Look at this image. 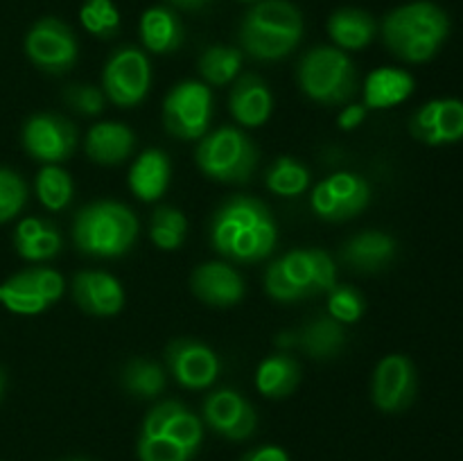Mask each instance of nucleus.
Returning a JSON list of instances; mask_svg holds the SVG:
<instances>
[{"instance_id": "33", "label": "nucleus", "mask_w": 463, "mask_h": 461, "mask_svg": "<svg viewBox=\"0 0 463 461\" xmlns=\"http://www.w3.org/2000/svg\"><path fill=\"white\" fill-rule=\"evenodd\" d=\"M188 233V220L179 208L158 206L149 220V238L161 251H176Z\"/></svg>"}, {"instance_id": "3", "label": "nucleus", "mask_w": 463, "mask_h": 461, "mask_svg": "<svg viewBox=\"0 0 463 461\" xmlns=\"http://www.w3.org/2000/svg\"><path fill=\"white\" fill-rule=\"evenodd\" d=\"M303 36V16L288 0H260L240 23V45L258 61L288 57Z\"/></svg>"}, {"instance_id": "44", "label": "nucleus", "mask_w": 463, "mask_h": 461, "mask_svg": "<svg viewBox=\"0 0 463 461\" xmlns=\"http://www.w3.org/2000/svg\"><path fill=\"white\" fill-rule=\"evenodd\" d=\"M242 3H260V0H242Z\"/></svg>"}, {"instance_id": "28", "label": "nucleus", "mask_w": 463, "mask_h": 461, "mask_svg": "<svg viewBox=\"0 0 463 461\" xmlns=\"http://www.w3.org/2000/svg\"><path fill=\"white\" fill-rule=\"evenodd\" d=\"M328 34L339 50H362L378 34V23L369 12L355 7L337 9L328 21Z\"/></svg>"}, {"instance_id": "39", "label": "nucleus", "mask_w": 463, "mask_h": 461, "mask_svg": "<svg viewBox=\"0 0 463 461\" xmlns=\"http://www.w3.org/2000/svg\"><path fill=\"white\" fill-rule=\"evenodd\" d=\"M63 102L77 111L80 116L95 118L104 111L107 107V95H104L102 89L93 84H71L63 89L61 93Z\"/></svg>"}, {"instance_id": "40", "label": "nucleus", "mask_w": 463, "mask_h": 461, "mask_svg": "<svg viewBox=\"0 0 463 461\" xmlns=\"http://www.w3.org/2000/svg\"><path fill=\"white\" fill-rule=\"evenodd\" d=\"M364 118H366L364 104H346V107L342 108V113H339L337 125H339V129L353 131V129H357L362 122H364Z\"/></svg>"}, {"instance_id": "24", "label": "nucleus", "mask_w": 463, "mask_h": 461, "mask_svg": "<svg viewBox=\"0 0 463 461\" xmlns=\"http://www.w3.org/2000/svg\"><path fill=\"white\" fill-rule=\"evenodd\" d=\"M172 163L163 149H145L129 170V190L140 202H156L170 185Z\"/></svg>"}, {"instance_id": "25", "label": "nucleus", "mask_w": 463, "mask_h": 461, "mask_svg": "<svg viewBox=\"0 0 463 461\" xmlns=\"http://www.w3.org/2000/svg\"><path fill=\"white\" fill-rule=\"evenodd\" d=\"M362 93L366 108L398 107L414 93V77L402 68H378L366 77Z\"/></svg>"}, {"instance_id": "26", "label": "nucleus", "mask_w": 463, "mask_h": 461, "mask_svg": "<svg viewBox=\"0 0 463 461\" xmlns=\"http://www.w3.org/2000/svg\"><path fill=\"white\" fill-rule=\"evenodd\" d=\"M14 247L18 256L30 262H43L57 256L63 249V235L50 221L27 217L14 230Z\"/></svg>"}, {"instance_id": "31", "label": "nucleus", "mask_w": 463, "mask_h": 461, "mask_svg": "<svg viewBox=\"0 0 463 461\" xmlns=\"http://www.w3.org/2000/svg\"><path fill=\"white\" fill-rule=\"evenodd\" d=\"M120 382L127 391L140 400H152L165 389V373L161 366L145 357H134L122 366Z\"/></svg>"}, {"instance_id": "41", "label": "nucleus", "mask_w": 463, "mask_h": 461, "mask_svg": "<svg viewBox=\"0 0 463 461\" xmlns=\"http://www.w3.org/2000/svg\"><path fill=\"white\" fill-rule=\"evenodd\" d=\"M242 461H289L288 452L279 446H260L244 455Z\"/></svg>"}, {"instance_id": "12", "label": "nucleus", "mask_w": 463, "mask_h": 461, "mask_svg": "<svg viewBox=\"0 0 463 461\" xmlns=\"http://www.w3.org/2000/svg\"><path fill=\"white\" fill-rule=\"evenodd\" d=\"M371 202V188L353 172H337L321 181L310 194V208L326 221H346L360 215Z\"/></svg>"}, {"instance_id": "18", "label": "nucleus", "mask_w": 463, "mask_h": 461, "mask_svg": "<svg viewBox=\"0 0 463 461\" xmlns=\"http://www.w3.org/2000/svg\"><path fill=\"white\" fill-rule=\"evenodd\" d=\"M190 289L202 303L213 307H233L247 294L240 271L229 262L211 260L199 265L190 276Z\"/></svg>"}, {"instance_id": "20", "label": "nucleus", "mask_w": 463, "mask_h": 461, "mask_svg": "<svg viewBox=\"0 0 463 461\" xmlns=\"http://www.w3.org/2000/svg\"><path fill=\"white\" fill-rule=\"evenodd\" d=\"M276 343L285 348H298L312 360H333L346 346V330L344 324L330 315H321L303 328L283 333Z\"/></svg>"}, {"instance_id": "5", "label": "nucleus", "mask_w": 463, "mask_h": 461, "mask_svg": "<svg viewBox=\"0 0 463 461\" xmlns=\"http://www.w3.org/2000/svg\"><path fill=\"white\" fill-rule=\"evenodd\" d=\"M337 283V265L324 249H294L265 271V292L274 301L294 303L326 292Z\"/></svg>"}, {"instance_id": "37", "label": "nucleus", "mask_w": 463, "mask_h": 461, "mask_svg": "<svg viewBox=\"0 0 463 461\" xmlns=\"http://www.w3.org/2000/svg\"><path fill=\"white\" fill-rule=\"evenodd\" d=\"M193 452L181 447L165 434H140L138 459L140 461H190Z\"/></svg>"}, {"instance_id": "1", "label": "nucleus", "mask_w": 463, "mask_h": 461, "mask_svg": "<svg viewBox=\"0 0 463 461\" xmlns=\"http://www.w3.org/2000/svg\"><path fill=\"white\" fill-rule=\"evenodd\" d=\"M211 244L231 262H260L276 249L279 226L269 208L256 197L226 199L211 217Z\"/></svg>"}, {"instance_id": "17", "label": "nucleus", "mask_w": 463, "mask_h": 461, "mask_svg": "<svg viewBox=\"0 0 463 461\" xmlns=\"http://www.w3.org/2000/svg\"><path fill=\"white\" fill-rule=\"evenodd\" d=\"M410 131L425 145H452L463 140V102L457 98H439L425 102L411 116Z\"/></svg>"}, {"instance_id": "30", "label": "nucleus", "mask_w": 463, "mask_h": 461, "mask_svg": "<svg viewBox=\"0 0 463 461\" xmlns=\"http://www.w3.org/2000/svg\"><path fill=\"white\" fill-rule=\"evenodd\" d=\"M244 52L233 45H211L199 57V75L208 86H226L242 71Z\"/></svg>"}, {"instance_id": "23", "label": "nucleus", "mask_w": 463, "mask_h": 461, "mask_svg": "<svg viewBox=\"0 0 463 461\" xmlns=\"http://www.w3.org/2000/svg\"><path fill=\"white\" fill-rule=\"evenodd\" d=\"M396 258V240L383 230H364L342 247V260L360 274L383 271Z\"/></svg>"}, {"instance_id": "9", "label": "nucleus", "mask_w": 463, "mask_h": 461, "mask_svg": "<svg viewBox=\"0 0 463 461\" xmlns=\"http://www.w3.org/2000/svg\"><path fill=\"white\" fill-rule=\"evenodd\" d=\"M152 86V66L147 54L136 45L118 48L102 71V90L116 107H138Z\"/></svg>"}, {"instance_id": "27", "label": "nucleus", "mask_w": 463, "mask_h": 461, "mask_svg": "<svg viewBox=\"0 0 463 461\" xmlns=\"http://www.w3.org/2000/svg\"><path fill=\"white\" fill-rule=\"evenodd\" d=\"M140 41L154 54L176 52L184 43V27L167 7H152L140 18Z\"/></svg>"}, {"instance_id": "10", "label": "nucleus", "mask_w": 463, "mask_h": 461, "mask_svg": "<svg viewBox=\"0 0 463 461\" xmlns=\"http://www.w3.org/2000/svg\"><path fill=\"white\" fill-rule=\"evenodd\" d=\"M66 292V280L50 267H30L0 283V303L16 315H39Z\"/></svg>"}, {"instance_id": "35", "label": "nucleus", "mask_w": 463, "mask_h": 461, "mask_svg": "<svg viewBox=\"0 0 463 461\" xmlns=\"http://www.w3.org/2000/svg\"><path fill=\"white\" fill-rule=\"evenodd\" d=\"M81 25L98 39H111L120 30V14L111 0H86L80 12Z\"/></svg>"}, {"instance_id": "21", "label": "nucleus", "mask_w": 463, "mask_h": 461, "mask_svg": "<svg viewBox=\"0 0 463 461\" xmlns=\"http://www.w3.org/2000/svg\"><path fill=\"white\" fill-rule=\"evenodd\" d=\"M271 108H274V98L262 77L247 72L235 80L229 95V111L235 122L249 127V129H256L269 120Z\"/></svg>"}, {"instance_id": "29", "label": "nucleus", "mask_w": 463, "mask_h": 461, "mask_svg": "<svg viewBox=\"0 0 463 461\" xmlns=\"http://www.w3.org/2000/svg\"><path fill=\"white\" fill-rule=\"evenodd\" d=\"M301 382V366L285 353L265 357L256 371V387L267 398H288Z\"/></svg>"}, {"instance_id": "7", "label": "nucleus", "mask_w": 463, "mask_h": 461, "mask_svg": "<svg viewBox=\"0 0 463 461\" xmlns=\"http://www.w3.org/2000/svg\"><path fill=\"white\" fill-rule=\"evenodd\" d=\"M199 170L220 183H247L258 165V147L238 127L208 131L194 154Z\"/></svg>"}, {"instance_id": "15", "label": "nucleus", "mask_w": 463, "mask_h": 461, "mask_svg": "<svg viewBox=\"0 0 463 461\" xmlns=\"http://www.w3.org/2000/svg\"><path fill=\"white\" fill-rule=\"evenodd\" d=\"M165 362L176 382L185 389H208L222 371L217 353L199 339H172L165 348Z\"/></svg>"}, {"instance_id": "11", "label": "nucleus", "mask_w": 463, "mask_h": 461, "mask_svg": "<svg viewBox=\"0 0 463 461\" xmlns=\"http://www.w3.org/2000/svg\"><path fill=\"white\" fill-rule=\"evenodd\" d=\"M25 54L36 68L52 75L71 71L80 54L75 34L59 18H41L25 36Z\"/></svg>"}, {"instance_id": "34", "label": "nucleus", "mask_w": 463, "mask_h": 461, "mask_svg": "<svg viewBox=\"0 0 463 461\" xmlns=\"http://www.w3.org/2000/svg\"><path fill=\"white\" fill-rule=\"evenodd\" d=\"M34 190L39 202L43 203L48 211L59 212L71 203L72 179L61 165H45L43 170L36 174Z\"/></svg>"}, {"instance_id": "6", "label": "nucleus", "mask_w": 463, "mask_h": 461, "mask_svg": "<svg viewBox=\"0 0 463 461\" xmlns=\"http://www.w3.org/2000/svg\"><path fill=\"white\" fill-rule=\"evenodd\" d=\"M297 81L312 102L324 107L351 102L360 89L355 63L337 45H317L307 50L298 61Z\"/></svg>"}, {"instance_id": "13", "label": "nucleus", "mask_w": 463, "mask_h": 461, "mask_svg": "<svg viewBox=\"0 0 463 461\" xmlns=\"http://www.w3.org/2000/svg\"><path fill=\"white\" fill-rule=\"evenodd\" d=\"M23 147L36 161L59 165L75 152L77 129L57 113H36L23 127Z\"/></svg>"}, {"instance_id": "22", "label": "nucleus", "mask_w": 463, "mask_h": 461, "mask_svg": "<svg viewBox=\"0 0 463 461\" xmlns=\"http://www.w3.org/2000/svg\"><path fill=\"white\" fill-rule=\"evenodd\" d=\"M84 149L98 165H120L134 154L136 136L122 122H98L86 134Z\"/></svg>"}, {"instance_id": "4", "label": "nucleus", "mask_w": 463, "mask_h": 461, "mask_svg": "<svg viewBox=\"0 0 463 461\" xmlns=\"http://www.w3.org/2000/svg\"><path fill=\"white\" fill-rule=\"evenodd\" d=\"M138 238V217L120 202H93L81 208L72 224V242L93 258H120Z\"/></svg>"}, {"instance_id": "42", "label": "nucleus", "mask_w": 463, "mask_h": 461, "mask_svg": "<svg viewBox=\"0 0 463 461\" xmlns=\"http://www.w3.org/2000/svg\"><path fill=\"white\" fill-rule=\"evenodd\" d=\"M167 3L175 5V7H179V9H202V7H206L211 0H167Z\"/></svg>"}, {"instance_id": "14", "label": "nucleus", "mask_w": 463, "mask_h": 461, "mask_svg": "<svg viewBox=\"0 0 463 461\" xmlns=\"http://www.w3.org/2000/svg\"><path fill=\"white\" fill-rule=\"evenodd\" d=\"M416 398V366L401 353L384 355L371 380V400L384 414H401Z\"/></svg>"}, {"instance_id": "16", "label": "nucleus", "mask_w": 463, "mask_h": 461, "mask_svg": "<svg viewBox=\"0 0 463 461\" xmlns=\"http://www.w3.org/2000/svg\"><path fill=\"white\" fill-rule=\"evenodd\" d=\"M203 419L220 437L244 441L256 432L258 414L251 402L235 389H217L203 400Z\"/></svg>"}, {"instance_id": "19", "label": "nucleus", "mask_w": 463, "mask_h": 461, "mask_svg": "<svg viewBox=\"0 0 463 461\" xmlns=\"http://www.w3.org/2000/svg\"><path fill=\"white\" fill-rule=\"evenodd\" d=\"M72 298L90 316H116L125 307V289L116 276L86 269L72 278Z\"/></svg>"}, {"instance_id": "43", "label": "nucleus", "mask_w": 463, "mask_h": 461, "mask_svg": "<svg viewBox=\"0 0 463 461\" xmlns=\"http://www.w3.org/2000/svg\"><path fill=\"white\" fill-rule=\"evenodd\" d=\"M3 391H5V373L3 369H0V398H3Z\"/></svg>"}, {"instance_id": "38", "label": "nucleus", "mask_w": 463, "mask_h": 461, "mask_svg": "<svg viewBox=\"0 0 463 461\" xmlns=\"http://www.w3.org/2000/svg\"><path fill=\"white\" fill-rule=\"evenodd\" d=\"M27 202V185L14 170L0 167V224L23 211Z\"/></svg>"}, {"instance_id": "32", "label": "nucleus", "mask_w": 463, "mask_h": 461, "mask_svg": "<svg viewBox=\"0 0 463 461\" xmlns=\"http://www.w3.org/2000/svg\"><path fill=\"white\" fill-rule=\"evenodd\" d=\"M265 185L279 197H298L310 185V170L294 156H279L267 170Z\"/></svg>"}, {"instance_id": "45", "label": "nucleus", "mask_w": 463, "mask_h": 461, "mask_svg": "<svg viewBox=\"0 0 463 461\" xmlns=\"http://www.w3.org/2000/svg\"><path fill=\"white\" fill-rule=\"evenodd\" d=\"M72 461H86V459H72Z\"/></svg>"}, {"instance_id": "8", "label": "nucleus", "mask_w": 463, "mask_h": 461, "mask_svg": "<svg viewBox=\"0 0 463 461\" xmlns=\"http://www.w3.org/2000/svg\"><path fill=\"white\" fill-rule=\"evenodd\" d=\"M213 90L197 80H184L163 99V125L179 140H202L211 129Z\"/></svg>"}, {"instance_id": "2", "label": "nucleus", "mask_w": 463, "mask_h": 461, "mask_svg": "<svg viewBox=\"0 0 463 461\" xmlns=\"http://www.w3.org/2000/svg\"><path fill=\"white\" fill-rule=\"evenodd\" d=\"M450 34V18L439 5L416 0L389 12L383 21V41L393 57L407 63L434 59Z\"/></svg>"}, {"instance_id": "36", "label": "nucleus", "mask_w": 463, "mask_h": 461, "mask_svg": "<svg viewBox=\"0 0 463 461\" xmlns=\"http://www.w3.org/2000/svg\"><path fill=\"white\" fill-rule=\"evenodd\" d=\"M328 315L339 324H355L364 315V296L351 285H339L328 292Z\"/></svg>"}]
</instances>
